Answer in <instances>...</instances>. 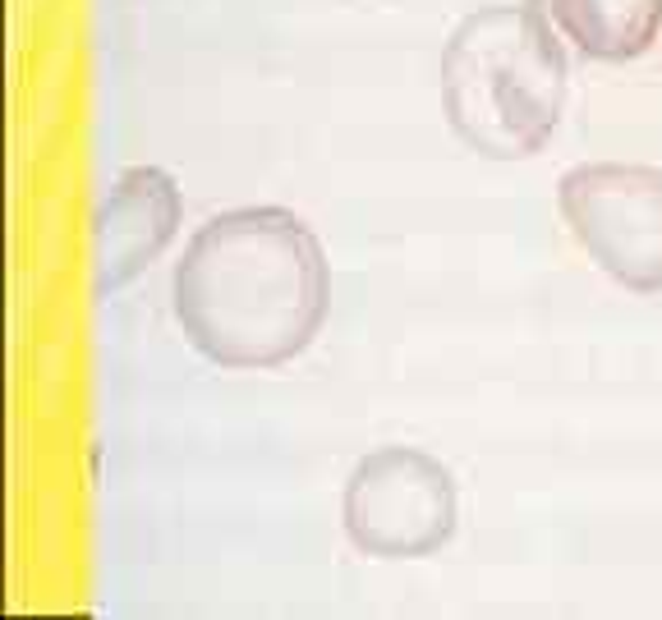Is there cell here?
<instances>
[{
    "mask_svg": "<svg viewBox=\"0 0 662 620\" xmlns=\"http://www.w3.org/2000/svg\"><path fill=\"white\" fill-rule=\"evenodd\" d=\"M184 216L180 184L157 166H129L97 212V290L111 294L161 258Z\"/></svg>",
    "mask_w": 662,
    "mask_h": 620,
    "instance_id": "5b68a950",
    "label": "cell"
},
{
    "mask_svg": "<svg viewBox=\"0 0 662 620\" xmlns=\"http://www.w3.org/2000/svg\"><path fill=\"white\" fill-rule=\"evenodd\" d=\"M561 221L575 244L617 285L662 290V170L630 161H589L561 175Z\"/></svg>",
    "mask_w": 662,
    "mask_h": 620,
    "instance_id": "277c9868",
    "label": "cell"
},
{
    "mask_svg": "<svg viewBox=\"0 0 662 620\" xmlns=\"http://www.w3.org/2000/svg\"><path fill=\"white\" fill-rule=\"evenodd\" d=\"M331 299L322 239L286 207H235L189 239L171 281L184 340L221 368H281L313 345Z\"/></svg>",
    "mask_w": 662,
    "mask_h": 620,
    "instance_id": "6da1fadb",
    "label": "cell"
},
{
    "mask_svg": "<svg viewBox=\"0 0 662 620\" xmlns=\"http://www.w3.org/2000/svg\"><path fill=\"white\" fill-rule=\"evenodd\" d=\"M341 519L364 556L419 561L456 533V478L419 446H382L354 464Z\"/></svg>",
    "mask_w": 662,
    "mask_h": 620,
    "instance_id": "3957f363",
    "label": "cell"
},
{
    "mask_svg": "<svg viewBox=\"0 0 662 620\" xmlns=\"http://www.w3.org/2000/svg\"><path fill=\"white\" fill-rule=\"evenodd\" d=\"M543 10L580 56L607 65L644 56L662 33V0H543Z\"/></svg>",
    "mask_w": 662,
    "mask_h": 620,
    "instance_id": "8992f818",
    "label": "cell"
},
{
    "mask_svg": "<svg viewBox=\"0 0 662 620\" xmlns=\"http://www.w3.org/2000/svg\"><path fill=\"white\" fill-rule=\"evenodd\" d=\"M566 51L543 5H483L442 51V111L465 147L520 161L548 147L566 111Z\"/></svg>",
    "mask_w": 662,
    "mask_h": 620,
    "instance_id": "7a4b0ae2",
    "label": "cell"
}]
</instances>
